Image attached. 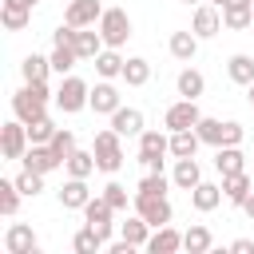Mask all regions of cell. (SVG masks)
Wrapping results in <instances>:
<instances>
[{
	"label": "cell",
	"instance_id": "obj_1",
	"mask_svg": "<svg viewBox=\"0 0 254 254\" xmlns=\"http://www.w3.org/2000/svg\"><path fill=\"white\" fill-rule=\"evenodd\" d=\"M44 107H48V83H24V87L12 95V111H16V119H24V123L48 115Z\"/></svg>",
	"mask_w": 254,
	"mask_h": 254
},
{
	"label": "cell",
	"instance_id": "obj_2",
	"mask_svg": "<svg viewBox=\"0 0 254 254\" xmlns=\"http://www.w3.org/2000/svg\"><path fill=\"white\" fill-rule=\"evenodd\" d=\"M99 36H103L107 48H123V44L131 40V16H127L123 8H103V16H99Z\"/></svg>",
	"mask_w": 254,
	"mask_h": 254
},
{
	"label": "cell",
	"instance_id": "obj_3",
	"mask_svg": "<svg viewBox=\"0 0 254 254\" xmlns=\"http://www.w3.org/2000/svg\"><path fill=\"white\" fill-rule=\"evenodd\" d=\"M119 139H123V135H119L115 127H107V131L95 135V147H91V151H95L99 171H107V175H115V171L123 167V147H119Z\"/></svg>",
	"mask_w": 254,
	"mask_h": 254
},
{
	"label": "cell",
	"instance_id": "obj_4",
	"mask_svg": "<svg viewBox=\"0 0 254 254\" xmlns=\"http://www.w3.org/2000/svg\"><path fill=\"white\" fill-rule=\"evenodd\" d=\"M56 107L67 111V115L91 107V87H87L83 79H75V75H64V83H60V91H56Z\"/></svg>",
	"mask_w": 254,
	"mask_h": 254
},
{
	"label": "cell",
	"instance_id": "obj_5",
	"mask_svg": "<svg viewBox=\"0 0 254 254\" xmlns=\"http://www.w3.org/2000/svg\"><path fill=\"white\" fill-rule=\"evenodd\" d=\"M171 151V139L159 135V131H143L139 135V163L147 171H163V155Z\"/></svg>",
	"mask_w": 254,
	"mask_h": 254
},
{
	"label": "cell",
	"instance_id": "obj_6",
	"mask_svg": "<svg viewBox=\"0 0 254 254\" xmlns=\"http://www.w3.org/2000/svg\"><path fill=\"white\" fill-rule=\"evenodd\" d=\"M111 214H115V206L103 198V194H95V198H87V206H83V218H87V226L103 238V246L111 242Z\"/></svg>",
	"mask_w": 254,
	"mask_h": 254
},
{
	"label": "cell",
	"instance_id": "obj_7",
	"mask_svg": "<svg viewBox=\"0 0 254 254\" xmlns=\"http://www.w3.org/2000/svg\"><path fill=\"white\" fill-rule=\"evenodd\" d=\"M0 147H4V159H24V151L32 147V139H28V123H24V119L4 123V127H0Z\"/></svg>",
	"mask_w": 254,
	"mask_h": 254
},
{
	"label": "cell",
	"instance_id": "obj_8",
	"mask_svg": "<svg viewBox=\"0 0 254 254\" xmlns=\"http://www.w3.org/2000/svg\"><path fill=\"white\" fill-rule=\"evenodd\" d=\"M135 214H143L151 226H167L171 222V202H167V194H139L135 190Z\"/></svg>",
	"mask_w": 254,
	"mask_h": 254
},
{
	"label": "cell",
	"instance_id": "obj_9",
	"mask_svg": "<svg viewBox=\"0 0 254 254\" xmlns=\"http://www.w3.org/2000/svg\"><path fill=\"white\" fill-rule=\"evenodd\" d=\"M198 119H202L198 99H179V103H171V107H167V115H163V123H167L171 131H190Z\"/></svg>",
	"mask_w": 254,
	"mask_h": 254
},
{
	"label": "cell",
	"instance_id": "obj_10",
	"mask_svg": "<svg viewBox=\"0 0 254 254\" xmlns=\"http://www.w3.org/2000/svg\"><path fill=\"white\" fill-rule=\"evenodd\" d=\"M99 16H103V4L99 0H67L64 24H71V28H95Z\"/></svg>",
	"mask_w": 254,
	"mask_h": 254
},
{
	"label": "cell",
	"instance_id": "obj_11",
	"mask_svg": "<svg viewBox=\"0 0 254 254\" xmlns=\"http://www.w3.org/2000/svg\"><path fill=\"white\" fill-rule=\"evenodd\" d=\"M28 171H40V175H48V171H56V167H64L60 163V155L48 147V143H32L28 151H24V159H20Z\"/></svg>",
	"mask_w": 254,
	"mask_h": 254
},
{
	"label": "cell",
	"instance_id": "obj_12",
	"mask_svg": "<svg viewBox=\"0 0 254 254\" xmlns=\"http://www.w3.org/2000/svg\"><path fill=\"white\" fill-rule=\"evenodd\" d=\"M4 250L8 254H36V230L28 222H12L4 234Z\"/></svg>",
	"mask_w": 254,
	"mask_h": 254
},
{
	"label": "cell",
	"instance_id": "obj_13",
	"mask_svg": "<svg viewBox=\"0 0 254 254\" xmlns=\"http://www.w3.org/2000/svg\"><path fill=\"white\" fill-rule=\"evenodd\" d=\"M87 198H91V190H87V179H67L64 187H60V206L64 210H83L87 206Z\"/></svg>",
	"mask_w": 254,
	"mask_h": 254
},
{
	"label": "cell",
	"instance_id": "obj_14",
	"mask_svg": "<svg viewBox=\"0 0 254 254\" xmlns=\"http://www.w3.org/2000/svg\"><path fill=\"white\" fill-rule=\"evenodd\" d=\"M218 28H222V16L214 12V4H202V8H194L190 32H194L198 40H210V36H218Z\"/></svg>",
	"mask_w": 254,
	"mask_h": 254
},
{
	"label": "cell",
	"instance_id": "obj_15",
	"mask_svg": "<svg viewBox=\"0 0 254 254\" xmlns=\"http://www.w3.org/2000/svg\"><path fill=\"white\" fill-rule=\"evenodd\" d=\"M111 127H115L123 139L143 135V111H139V107H119V111H111Z\"/></svg>",
	"mask_w": 254,
	"mask_h": 254
},
{
	"label": "cell",
	"instance_id": "obj_16",
	"mask_svg": "<svg viewBox=\"0 0 254 254\" xmlns=\"http://www.w3.org/2000/svg\"><path fill=\"white\" fill-rule=\"evenodd\" d=\"M183 246V234L167 222V226H155V234H151V242H147V250L151 254H175Z\"/></svg>",
	"mask_w": 254,
	"mask_h": 254
},
{
	"label": "cell",
	"instance_id": "obj_17",
	"mask_svg": "<svg viewBox=\"0 0 254 254\" xmlns=\"http://www.w3.org/2000/svg\"><path fill=\"white\" fill-rule=\"evenodd\" d=\"M123 103H119V91L103 79V83H95L91 87V111H99V115H111V111H119Z\"/></svg>",
	"mask_w": 254,
	"mask_h": 254
},
{
	"label": "cell",
	"instance_id": "obj_18",
	"mask_svg": "<svg viewBox=\"0 0 254 254\" xmlns=\"http://www.w3.org/2000/svg\"><path fill=\"white\" fill-rule=\"evenodd\" d=\"M250 190H254V183H250V175H246V171H238V175H222V194H226L234 206H242Z\"/></svg>",
	"mask_w": 254,
	"mask_h": 254
},
{
	"label": "cell",
	"instance_id": "obj_19",
	"mask_svg": "<svg viewBox=\"0 0 254 254\" xmlns=\"http://www.w3.org/2000/svg\"><path fill=\"white\" fill-rule=\"evenodd\" d=\"M171 179H175V187H183V190H194V187L202 183V171H198V163H194V159H175V171H171Z\"/></svg>",
	"mask_w": 254,
	"mask_h": 254
},
{
	"label": "cell",
	"instance_id": "obj_20",
	"mask_svg": "<svg viewBox=\"0 0 254 254\" xmlns=\"http://www.w3.org/2000/svg\"><path fill=\"white\" fill-rule=\"evenodd\" d=\"M171 56L175 60H183V64H190L194 60V52H198V36L194 32H171Z\"/></svg>",
	"mask_w": 254,
	"mask_h": 254
},
{
	"label": "cell",
	"instance_id": "obj_21",
	"mask_svg": "<svg viewBox=\"0 0 254 254\" xmlns=\"http://www.w3.org/2000/svg\"><path fill=\"white\" fill-rule=\"evenodd\" d=\"M175 87H179V95H183V99H198V95L206 91V79H202V71L183 67V71H179V79H175Z\"/></svg>",
	"mask_w": 254,
	"mask_h": 254
},
{
	"label": "cell",
	"instance_id": "obj_22",
	"mask_svg": "<svg viewBox=\"0 0 254 254\" xmlns=\"http://www.w3.org/2000/svg\"><path fill=\"white\" fill-rule=\"evenodd\" d=\"M198 131L190 127V131H171V155L175 159H194V151H198Z\"/></svg>",
	"mask_w": 254,
	"mask_h": 254
},
{
	"label": "cell",
	"instance_id": "obj_23",
	"mask_svg": "<svg viewBox=\"0 0 254 254\" xmlns=\"http://www.w3.org/2000/svg\"><path fill=\"white\" fill-rule=\"evenodd\" d=\"M222 198H226V194H222V187H214V183H198V187L190 190V202H194V210H202V214L214 210Z\"/></svg>",
	"mask_w": 254,
	"mask_h": 254
},
{
	"label": "cell",
	"instance_id": "obj_24",
	"mask_svg": "<svg viewBox=\"0 0 254 254\" xmlns=\"http://www.w3.org/2000/svg\"><path fill=\"white\" fill-rule=\"evenodd\" d=\"M123 56H119V48H103L99 56H95V71L103 75V79H115V75H123Z\"/></svg>",
	"mask_w": 254,
	"mask_h": 254
},
{
	"label": "cell",
	"instance_id": "obj_25",
	"mask_svg": "<svg viewBox=\"0 0 254 254\" xmlns=\"http://www.w3.org/2000/svg\"><path fill=\"white\" fill-rule=\"evenodd\" d=\"M20 71H24V83H48V71H52V60H44V56H24V64H20Z\"/></svg>",
	"mask_w": 254,
	"mask_h": 254
},
{
	"label": "cell",
	"instance_id": "obj_26",
	"mask_svg": "<svg viewBox=\"0 0 254 254\" xmlns=\"http://www.w3.org/2000/svg\"><path fill=\"white\" fill-rule=\"evenodd\" d=\"M147 230H151V222H147V218H143V214H135V218H127V222H123V226H119V234H123V238H127V242H131V246H135V250H139V246H147V242H151V234H147Z\"/></svg>",
	"mask_w": 254,
	"mask_h": 254
},
{
	"label": "cell",
	"instance_id": "obj_27",
	"mask_svg": "<svg viewBox=\"0 0 254 254\" xmlns=\"http://www.w3.org/2000/svg\"><path fill=\"white\" fill-rule=\"evenodd\" d=\"M103 48H107V44H103V36H99V32L79 28V36H75V56H79V60H95Z\"/></svg>",
	"mask_w": 254,
	"mask_h": 254
},
{
	"label": "cell",
	"instance_id": "obj_28",
	"mask_svg": "<svg viewBox=\"0 0 254 254\" xmlns=\"http://www.w3.org/2000/svg\"><path fill=\"white\" fill-rule=\"evenodd\" d=\"M242 163H246V155H242L238 147H218V155H214L218 175H238V171H242Z\"/></svg>",
	"mask_w": 254,
	"mask_h": 254
},
{
	"label": "cell",
	"instance_id": "obj_29",
	"mask_svg": "<svg viewBox=\"0 0 254 254\" xmlns=\"http://www.w3.org/2000/svg\"><path fill=\"white\" fill-rule=\"evenodd\" d=\"M226 71H230V79L242 83V87L254 83V60H250V56H230V60H226Z\"/></svg>",
	"mask_w": 254,
	"mask_h": 254
},
{
	"label": "cell",
	"instance_id": "obj_30",
	"mask_svg": "<svg viewBox=\"0 0 254 254\" xmlns=\"http://www.w3.org/2000/svg\"><path fill=\"white\" fill-rule=\"evenodd\" d=\"M123 79H127V87H143V83L151 79V64L139 60V56H131V60L123 64Z\"/></svg>",
	"mask_w": 254,
	"mask_h": 254
},
{
	"label": "cell",
	"instance_id": "obj_31",
	"mask_svg": "<svg viewBox=\"0 0 254 254\" xmlns=\"http://www.w3.org/2000/svg\"><path fill=\"white\" fill-rule=\"evenodd\" d=\"M67 167V175H75V179H87L99 163H95V151H71V159L64 163Z\"/></svg>",
	"mask_w": 254,
	"mask_h": 254
},
{
	"label": "cell",
	"instance_id": "obj_32",
	"mask_svg": "<svg viewBox=\"0 0 254 254\" xmlns=\"http://www.w3.org/2000/svg\"><path fill=\"white\" fill-rule=\"evenodd\" d=\"M210 242H214V238H210V230H206V226H190V230L183 234V246H187L190 254H206V250H210Z\"/></svg>",
	"mask_w": 254,
	"mask_h": 254
},
{
	"label": "cell",
	"instance_id": "obj_33",
	"mask_svg": "<svg viewBox=\"0 0 254 254\" xmlns=\"http://www.w3.org/2000/svg\"><path fill=\"white\" fill-rule=\"evenodd\" d=\"M0 20H4L8 32H20V28H28L32 12H28V8H16V4H4V8H0Z\"/></svg>",
	"mask_w": 254,
	"mask_h": 254
},
{
	"label": "cell",
	"instance_id": "obj_34",
	"mask_svg": "<svg viewBox=\"0 0 254 254\" xmlns=\"http://www.w3.org/2000/svg\"><path fill=\"white\" fill-rule=\"evenodd\" d=\"M222 24L226 28H254V8H222Z\"/></svg>",
	"mask_w": 254,
	"mask_h": 254
},
{
	"label": "cell",
	"instance_id": "obj_35",
	"mask_svg": "<svg viewBox=\"0 0 254 254\" xmlns=\"http://www.w3.org/2000/svg\"><path fill=\"white\" fill-rule=\"evenodd\" d=\"M56 131H60V127H56L48 115H40V119H32V123H28V139H32V143H52V135H56Z\"/></svg>",
	"mask_w": 254,
	"mask_h": 254
},
{
	"label": "cell",
	"instance_id": "obj_36",
	"mask_svg": "<svg viewBox=\"0 0 254 254\" xmlns=\"http://www.w3.org/2000/svg\"><path fill=\"white\" fill-rule=\"evenodd\" d=\"M194 131H198V139H202V143L222 147V119H198V123H194Z\"/></svg>",
	"mask_w": 254,
	"mask_h": 254
},
{
	"label": "cell",
	"instance_id": "obj_37",
	"mask_svg": "<svg viewBox=\"0 0 254 254\" xmlns=\"http://www.w3.org/2000/svg\"><path fill=\"white\" fill-rule=\"evenodd\" d=\"M48 147H52V151L60 155V163H67V159H71V151H75V135L60 127V131L52 135V143H48Z\"/></svg>",
	"mask_w": 254,
	"mask_h": 254
},
{
	"label": "cell",
	"instance_id": "obj_38",
	"mask_svg": "<svg viewBox=\"0 0 254 254\" xmlns=\"http://www.w3.org/2000/svg\"><path fill=\"white\" fill-rule=\"evenodd\" d=\"M16 187H20V194H28V198H32V194H40V190H44V175L24 167V171L16 175Z\"/></svg>",
	"mask_w": 254,
	"mask_h": 254
},
{
	"label": "cell",
	"instance_id": "obj_39",
	"mask_svg": "<svg viewBox=\"0 0 254 254\" xmlns=\"http://www.w3.org/2000/svg\"><path fill=\"white\" fill-rule=\"evenodd\" d=\"M171 183H175V179H167L163 171H151L135 190H139V194H167V187H171Z\"/></svg>",
	"mask_w": 254,
	"mask_h": 254
},
{
	"label": "cell",
	"instance_id": "obj_40",
	"mask_svg": "<svg viewBox=\"0 0 254 254\" xmlns=\"http://www.w3.org/2000/svg\"><path fill=\"white\" fill-rule=\"evenodd\" d=\"M71 246H75L79 254H95V250H103V238H99V234H95L91 226H83V230H79V234L71 238Z\"/></svg>",
	"mask_w": 254,
	"mask_h": 254
},
{
	"label": "cell",
	"instance_id": "obj_41",
	"mask_svg": "<svg viewBox=\"0 0 254 254\" xmlns=\"http://www.w3.org/2000/svg\"><path fill=\"white\" fill-rule=\"evenodd\" d=\"M48 60H52V71H60V75H67V71L75 67V60H79V56H75V48H56V52H52Z\"/></svg>",
	"mask_w": 254,
	"mask_h": 254
},
{
	"label": "cell",
	"instance_id": "obj_42",
	"mask_svg": "<svg viewBox=\"0 0 254 254\" xmlns=\"http://www.w3.org/2000/svg\"><path fill=\"white\" fill-rule=\"evenodd\" d=\"M16 206H20V187H16V179H12V183H0V214H16Z\"/></svg>",
	"mask_w": 254,
	"mask_h": 254
},
{
	"label": "cell",
	"instance_id": "obj_43",
	"mask_svg": "<svg viewBox=\"0 0 254 254\" xmlns=\"http://www.w3.org/2000/svg\"><path fill=\"white\" fill-rule=\"evenodd\" d=\"M75 36H79V28H71V24H60V28L52 32V44H56V48H75Z\"/></svg>",
	"mask_w": 254,
	"mask_h": 254
},
{
	"label": "cell",
	"instance_id": "obj_44",
	"mask_svg": "<svg viewBox=\"0 0 254 254\" xmlns=\"http://www.w3.org/2000/svg\"><path fill=\"white\" fill-rule=\"evenodd\" d=\"M103 198H107L115 210H127V187H119V183H107V187H103Z\"/></svg>",
	"mask_w": 254,
	"mask_h": 254
},
{
	"label": "cell",
	"instance_id": "obj_45",
	"mask_svg": "<svg viewBox=\"0 0 254 254\" xmlns=\"http://www.w3.org/2000/svg\"><path fill=\"white\" fill-rule=\"evenodd\" d=\"M242 143V123H222V147H238Z\"/></svg>",
	"mask_w": 254,
	"mask_h": 254
},
{
	"label": "cell",
	"instance_id": "obj_46",
	"mask_svg": "<svg viewBox=\"0 0 254 254\" xmlns=\"http://www.w3.org/2000/svg\"><path fill=\"white\" fill-rule=\"evenodd\" d=\"M230 250H234V254H254V242H250V238H234Z\"/></svg>",
	"mask_w": 254,
	"mask_h": 254
},
{
	"label": "cell",
	"instance_id": "obj_47",
	"mask_svg": "<svg viewBox=\"0 0 254 254\" xmlns=\"http://www.w3.org/2000/svg\"><path fill=\"white\" fill-rule=\"evenodd\" d=\"M222 8H254V0H222Z\"/></svg>",
	"mask_w": 254,
	"mask_h": 254
},
{
	"label": "cell",
	"instance_id": "obj_48",
	"mask_svg": "<svg viewBox=\"0 0 254 254\" xmlns=\"http://www.w3.org/2000/svg\"><path fill=\"white\" fill-rule=\"evenodd\" d=\"M242 214H246V218H254V190L246 194V202H242Z\"/></svg>",
	"mask_w": 254,
	"mask_h": 254
},
{
	"label": "cell",
	"instance_id": "obj_49",
	"mask_svg": "<svg viewBox=\"0 0 254 254\" xmlns=\"http://www.w3.org/2000/svg\"><path fill=\"white\" fill-rule=\"evenodd\" d=\"M4 4H16V8H28V12H32V8L40 4V0H4Z\"/></svg>",
	"mask_w": 254,
	"mask_h": 254
},
{
	"label": "cell",
	"instance_id": "obj_50",
	"mask_svg": "<svg viewBox=\"0 0 254 254\" xmlns=\"http://www.w3.org/2000/svg\"><path fill=\"white\" fill-rule=\"evenodd\" d=\"M246 95H250V107H254V83H250V87H246Z\"/></svg>",
	"mask_w": 254,
	"mask_h": 254
},
{
	"label": "cell",
	"instance_id": "obj_51",
	"mask_svg": "<svg viewBox=\"0 0 254 254\" xmlns=\"http://www.w3.org/2000/svg\"><path fill=\"white\" fill-rule=\"evenodd\" d=\"M210 4H214V8H222V0H210Z\"/></svg>",
	"mask_w": 254,
	"mask_h": 254
},
{
	"label": "cell",
	"instance_id": "obj_52",
	"mask_svg": "<svg viewBox=\"0 0 254 254\" xmlns=\"http://www.w3.org/2000/svg\"><path fill=\"white\" fill-rule=\"evenodd\" d=\"M183 4H198V0H183Z\"/></svg>",
	"mask_w": 254,
	"mask_h": 254
}]
</instances>
